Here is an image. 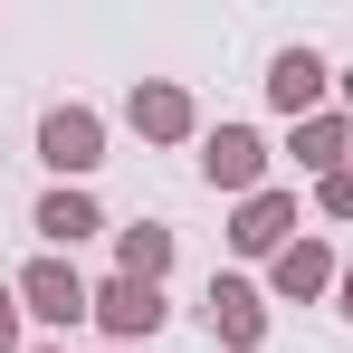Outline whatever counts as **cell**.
<instances>
[{
  "label": "cell",
  "instance_id": "obj_7",
  "mask_svg": "<svg viewBox=\"0 0 353 353\" xmlns=\"http://www.w3.org/2000/svg\"><path fill=\"white\" fill-rule=\"evenodd\" d=\"M325 277H334V258H325L315 239H296V248H277V287H287V296H315Z\"/></svg>",
  "mask_w": 353,
  "mask_h": 353
},
{
  "label": "cell",
  "instance_id": "obj_13",
  "mask_svg": "<svg viewBox=\"0 0 353 353\" xmlns=\"http://www.w3.org/2000/svg\"><path fill=\"white\" fill-rule=\"evenodd\" d=\"M325 210H334V220H353V172H325Z\"/></svg>",
  "mask_w": 353,
  "mask_h": 353
},
{
  "label": "cell",
  "instance_id": "obj_6",
  "mask_svg": "<svg viewBox=\"0 0 353 353\" xmlns=\"http://www.w3.org/2000/svg\"><path fill=\"white\" fill-rule=\"evenodd\" d=\"M201 163H210V181H230V191H239V181H258V163H268V153H258V134H239V124H220Z\"/></svg>",
  "mask_w": 353,
  "mask_h": 353
},
{
  "label": "cell",
  "instance_id": "obj_10",
  "mask_svg": "<svg viewBox=\"0 0 353 353\" xmlns=\"http://www.w3.org/2000/svg\"><path fill=\"white\" fill-rule=\"evenodd\" d=\"M287 220H296V210H287V201H277V191H268V201H248V210H239V248H277V230H287Z\"/></svg>",
  "mask_w": 353,
  "mask_h": 353
},
{
  "label": "cell",
  "instance_id": "obj_9",
  "mask_svg": "<svg viewBox=\"0 0 353 353\" xmlns=\"http://www.w3.org/2000/svg\"><path fill=\"white\" fill-rule=\"evenodd\" d=\"M163 268H172V230H124V277H143V287H153Z\"/></svg>",
  "mask_w": 353,
  "mask_h": 353
},
{
  "label": "cell",
  "instance_id": "obj_4",
  "mask_svg": "<svg viewBox=\"0 0 353 353\" xmlns=\"http://www.w3.org/2000/svg\"><path fill=\"white\" fill-rule=\"evenodd\" d=\"M210 334H230L239 353H248L258 334H268V315H258V296L239 287V277H220V287H210Z\"/></svg>",
  "mask_w": 353,
  "mask_h": 353
},
{
  "label": "cell",
  "instance_id": "obj_15",
  "mask_svg": "<svg viewBox=\"0 0 353 353\" xmlns=\"http://www.w3.org/2000/svg\"><path fill=\"white\" fill-rule=\"evenodd\" d=\"M344 315H353V268H344Z\"/></svg>",
  "mask_w": 353,
  "mask_h": 353
},
{
  "label": "cell",
  "instance_id": "obj_1",
  "mask_svg": "<svg viewBox=\"0 0 353 353\" xmlns=\"http://www.w3.org/2000/svg\"><path fill=\"white\" fill-rule=\"evenodd\" d=\"M19 305H29L39 325H77V315H96V296L77 287V268H58V258H39V268L19 277Z\"/></svg>",
  "mask_w": 353,
  "mask_h": 353
},
{
  "label": "cell",
  "instance_id": "obj_8",
  "mask_svg": "<svg viewBox=\"0 0 353 353\" xmlns=\"http://www.w3.org/2000/svg\"><path fill=\"white\" fill-rule=\"evenodd\" d=\"M39 230L58 239V248H77V239H86V230H105V220H96V201H77V191H58V201H39Z\"/></svg>",
  "mask_w": 353,
  "mask_h": 353
},
{
  "label": "cell",
  "instance_id": "obj_5",
  "mask_svg": "<svg viewBox=\"0 0 353 353\" xmlns=\"http://www.w3.org/2000/svg\"><path fill=\"white\" fill-rule=\"evenodd\" d=\"M268 96H277L287 115H305V105L325 96V58H305V48H287V58H277V77H268Z\"/></svg>",
  "mask_w": 353,
  "mask_h": 353
},
{
  "label": "cell",
  "instance_id": "obj_12",
  "mask_svg": "<svg viewBox=\"0 0 353 353\" xmlns=\"http://www.w3.org/2000/svg\"><path fill=\"white\" fill-rule=\"evenodd\" d=\"M296 163H315V172H344V124H305V134H296Z\"/></svg>",
  "mask_w": 353,
  "mask_h": 353
},
{
  "label": "cell",
  "instance_id": "obj_11",
  "mask_svg": "<svg viewBox=\"0 0 353 353\" xmlns=\"http://www.w3.org/2000/svg\"><path fill=\"white\" fill-rule=\"evenodd\" d=\"M134 124H143V134H181V124H191L181 86H143V96H134Z\"/></svg>",
  "mask_w": 353,
  "mask_h": 353
},
{
  "label": "cell",
  "instance_id": "obj_2",
  "mask_svg": "<svg viewBox=\"0 0 353 353\" xmlns=\"http://www.w3.org/2000/svg\"><path fill=\"white\" fill-rule=\"evenodd\" d=\"M96 143H105V134H96V115H77V105H58V115L39 124V153H48L58 172H96V163H105Z\"/></svg>",
  "mask_w": 353,
  "mask_h": 353
},
{
  "label": "cell",
  "instance_id": "obj_3",
  "mask_svg": "<svg viewBox=\"0 0 353 353\" xmlns=\"http://www.w3.org/2000/svg\"><path fill=\"white\" fill-rule=\"evenodd\" d=\"M96 315H105L115 334H153V325H163V296L143 287V277H115V287L96 296Z\"/></svg>",
  "mask_w": 353,
  "mask_h": 353
},
{
  "label": "cell",
  "instance_id": "obj_14",
  "mask_svg": "<svg viewBox=\"0 0 353 353\" xmlns=\"http://www.w3.org/2000/svg\"><path fill=\"white\" fill-rule=\"evenodd\" d=\"M10 344H19V296L0 287V353H10Z\"/></svg>",
  "mask_w": 353,
  "mask_h": 353
}]
</instances>
